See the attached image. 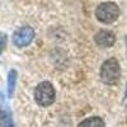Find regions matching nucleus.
<instances>
[{
  "instance_id": "obj_1",
  "label": "nucleus",
  "mask_w": 127,
  "mask_h": 127,
  "mask_svg": "<svg viewBox=\"0 0 127 127\" xmlns=\"http://www.w3.org/2000/svg\"><path fill=\"white\" fill-rule=\"evenodd\" d=\"M99 75H100V80L104 84L112 85V84L117 83L121 78V66H120V62L117 61V59L111 57L108 60H105L100 66Z\"/></svg>"
},
{
  "instance_id": "obj_2",
  "label": "nucleus",
  "mask_w": 127,
  "mask_h": 127,
  "mask_svg": "<svg viewBox=\"0 0 127 127\" xmlns=\"http://www.w3.org/2000/svg\"><path fill=\"white\" fill-rule=\"evenodd\" d=\"M34 100L41 107H50L55 102L56 92L50 81H42L34 89Z\"/></svg>"
},
{
  "instance_id": "obj_3",
  "label": "nucleus",
  "mask_w": 127,
  "mask_h": 127,
  "mask_svg": "<svg viewBox=\"0 0 127 127\" xmlns=\"http://www.w3.org/2000/svg\"><path fill=\"white\" fill-rule=\"evenodd\" d=\"M120 17V8L118 5L113 1H105L102 3L95 9V18L100 23L111 24L118 19Z\"/></svg>"
},
{
  "instance_id": "obj_4",
  "label": "nucleus",
  "mask_w": 127,
  "mask_h": 127,
  "mask_svg": "<svg viewBox=\"0 0 127 127\" xmlns=\"http://www.w3.org/2000/svg\"><path fill=\"white\" fill-rule=\"evenodd\" d=\"M33 38H34V31L32 27H28V26L18 28L12 36V41H13L14 46H17V47L28 46L33 41Z\"/></svg>"
},
{
  "instance_id": "obj_5",
  "label": "nucleus",
  "mask_w": 127,
  "mask_h": 127,
  "mask_svg": "<svg viewBox=\"0 0 127 127\" xmlns=\"http://www.w3.org/2000/svg\"><path fill=\"white\" fill-rule=\"evenodd\" d=\"M94 41L95 43L100 47H104V48H108V47H112L116 42V36L113 32L111 31H107V29H100L99 32H97L94 36Z\"/></svg>"
},
{
  "instance_id": "obj_6",
  "label": "nucleus",
  "mask_w": 127,
  "mask_h": 127,
  "mask_svg": "<svg viewBox=\"0 0 127 127\" xmlns=\"http://www.w3.org/2000/svg\"><path fill=\"white\" fill-rule=\"evenodd\" d=\"M78 127H104V121L98 116H93L79 122Z\"/></svg>"
},
{
  "instance_id": "obj_7",
  "label": "nucleus",
  "mask_w": 127,
  "mask_h": 127,
  "mask_svg": "<svg viewBox=\"0 0 127 127\" xmlns=\"http://www.w3.org/2000/svg\"><path fill=\"white\" fill-rule=\"evenodd\" d=\"M17 76H18V72L15 70H10L8 72L6 83H8V95L9 97H13V94H14L15 84H17Z\"/></svg>"
},
{
  "instance_id": "obj_8",
  "label": "nucleus",
  "mask_w": 127,
  "mask_h": 127,
  "mask_svg": "<svg viewBox=\"0 0 127 127\" xmlns=\"http://www.w3.org/2000/svg\"><path fill=\"white\" fill-rule=\"evenodd\" d=\"M4 127H14L13 120L10 117V114H4Z\"/></svg>"
},
{
  "instance_id": "obj_9",
  "label": "nucleus",
  "mask_w": 127,
  "mask_h": 127,
  "mask_svg": "<svg viewBox=\"0 0 127 127\" xmlns=\"http://www.w3.org/2000/svg\"><path fill=\"white\" fill-rule=\"evenodd\" d=\"M5 46H6V36L4 33H0V54L3 52Z\"/></svg>"
},
{
  "instance_id": "obj_10",
  "label": "nucleus",
  "mask_w": 127,
  "mask_h": 127,
  "mask_svg": "<svg viewBox=\"0 0 127 127\" xmlns=\"http://www.w3.org/2000/svg\"><path fill=\"white\" fill-rule=\"evenodd\" d=\"M4 112L0 111V127H4Z\"/></svg>"
},
{
  "instance_id": "obj_11",
  "label": "nucleus",
  "mask_w": 127,
  "mask_h": 127,
  "mask_svg": "<svg viewBox=\"0 0 127 127\" xmlns=\"http://www.w3.org/2000/svg\"><path fill=\"white\" fill-rule=\"evenodd\" d=\"M125 98H127V89H126V94H125Z\"/></svg>"
},
{
  "instance_id": "obj_12",
  "label": "nucleus",
  "mask_w": 127,
  "mask_h": 127,
  "mask_svg": "<svg viewBox=\"0 0 127 127\" xmlns=\"http://www.w3.org/2000/svg\"><path fill=\"white\" fill-rule=\"evenodd\" d=\"M126 43H127V37H126Z\"/></svg>"
}]
</instances>
